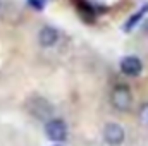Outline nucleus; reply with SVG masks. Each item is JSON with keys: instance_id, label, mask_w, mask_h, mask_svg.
<instances>
[{"instance_id": "1", "label": "nucleus", "mask_w": 148, "mask_h": 146, "mask_svg": "<svg viewBox=\"0 0 148 146\" xmlns=\"http://www.w3.org/2000/svg\"><path fill=\"white\" fill-rule=\"evenodd\" d=\"M26 108L28 112L33 115V117H36L40 120H50V119H53L52 115H53V105L47 100V98H43V96H31L28 102H26Z\"/></svg>"}, {"instance_id": "2", "label": "nucleus", "mask_w": 148, "mask_h": 146, "mask_svg": "<svg viewBox=\"0 0 148 146\" xmlns=\"http://www.w3.org/2000/svg\"><path fill=\"white\" fill-rule=\"evenodd\" d=\"M112 107L119 112H127L133 105V93L126 84H117L110 93Z\"/></svg>"}, {"instance_id": "3", "label": "nucleus", "mask_w": 148, "mask_h": 146, "mask_svg": "<svg viewBox=\"0 0 148 146\" xmlns=\"http://www.w3.org/2000/svg\"><path fill=\"white\" fill-rule=\"evenodd\" d=\"M45 134L53 143H62L67 139V124L62 119H50L45 122Z\"/></svg>"}, {"instance_id": "4", "label": "nucleus", "mask_w": 148, "mask_h": 146, "mask_svg": "<svg viewBox=\"0 0 148 146\" xmlns=\"http://www.w3.org/2000/svg\"><path fill=\"white\" fill-rule=\"evenodd\" d=\"M102 136H103V141L109 146H121L126 139V131L121 124L109 122V124H105Z\"/></svg>"}, {"instance_id": "5", "label": "nucleus", "mask_w": 148, "mask_h": 146, "mask_svg": "<svg viewBox=\"0 0 148 146\" xmlns=\"http://www.w3.org/2000/svg\"><path fill=\"white\" fill-rule=\"evenodd\" d=\"M119 67H121V72L124 74V76H127V77H138L141 74V71H143V62L138 57H134V55H127V57H124L121 60Z\"/></svg>"}, {"instance_id": "6", "label": "nucleus", "mask_w": 148, "mask_h": 146, "mask_svg": "<svg viewBox=\"0 0 148 146\" xmlns=\"http://www.w3.org/2000/svg\"><path fill=\"white\" fill-rule=\"evenodd\" d=\"M59 38H60V33H59L57 28H53V26H43L40 29V33H38V43L43 48H52V46L57 45Z\"/></svg>"}, {"instance_id": "7", "label": "nucleus", "mask_w": 148, "mask_h": 146, "mask_svg": "<svg viewBox=\"0 0 148 146\" xmlns=\"http://www.w3.org/2000/svg\"><path fill=\"white\" fill-rule=\"evenodd\" d=\"M147 14H148V3H145L143 7H140V9H138V10H136V12H134L127 21H126V24H124V31H126V33L133 31V29H134V26H136V24H138L145 16H147Z\"/></svg>"}, {"instance_id": "8", "label": "nucleus", "mask_w": 148, "mask_h": 146, "mask_svg": "<svg viewBox=\"0 0 148 146\" xmlns=\"http://www.w3.org/2000/svg\"><path fill=\"white\" fill-rule=\"evenodd\" d=\"M138 117H140V122H141L143 126H148V102H147V103H143V105L140 107Z\"/></svg>"}, {"instance_id": "9", "label": "nucleus", "mask_w": 148, "mask_h": 146, "mask_svg": "<svg viewBox=\"0 0 148 146\" xmlns=\"http://www.w3.org/2000/svg\"><path fill=\"white\" fill-rule=\"evenodd\" d=\"M28 3H29L35 10H43V7H45L47 0H28Z\"/></svg>"}, {"instance_id": "10", "label": "nucleus", "mask_w": 148, "mask_h": 146, "mask_svg": "<svg viewBox=\"0 0 148 146\" xmlns=\"http://www.w3.org/2000/svg\"><path fill=\"white\" fill-rule=\"evenodd\" d=\"M53 146H60V145H53Z\"/></svg>"}, {"instance_id": "11", "label": "nucleus", "mask_w": 148, "mask_h": 146, "mask_svg": "<svg viewBox=\"0 0 148 146\" xmlns=\"http://www.w3.org/2000/svg\"><path fill=\"white\" fill-rule=\"evenodd\" d=\"M0 5H2V2H0Z\"/></svg>"}]
</instances>
